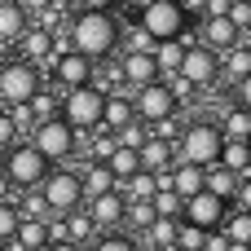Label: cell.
Returning <instances> with one entry per match:
<instances>
[{"label":"cell","instance_id":"obj_1","mask_svg":"<svg viewBox=\"0 0 251 251\" xmlns=\"http://www.w3.org/2000/svg\"><path fill=\"white\" fill-rule=\"evenodd\" d=\"M66 49L84 62H97L119 49V13L110 9H79L66 22Z\"/></svg>","mask_w":251,"mask_h":251},{"label":"cell","instance_id":"obj_2","mask_svg":"<svg viewBox=\"0 0 251 251\" xmlns=\"http://www.w3.org/2000/svg\"><path fill=\"white\" fill-rule=\"evenodd\" d=\"M137 26L146 31L150 44H168V40H185L190 31V9L172 4V0H150L137 9Z\"/></svg>","mask_w":251,"mask_h":251},{"label":"cell","instance_id":"obj_3","mask_svg":"<svg viewBox=\"0 0 251 251\" xmlns=\"http://www.w3.org/2000/svg\"><path fill=\"white\" fill-rule=\"evenodd\" d=\"M101 101H106V88H101V84H84V88H75V93H62L57 119H62L71 132H97V128H101Z\"/></svg>","mask_w":251,"mask_h":251},{"label":"cell","instance_id":"obj_4","mask_svg":"<svg viewBox=\"0 0 251 251\" xmlns=\"http://www.w3.org/2000/svg\"><path fill=\"white\" fill-rule=\"evenodd\" d=\"M35 190H40L44 212H53V216H71V212H79V207H84L79 176H75L71 168H49V176H44Z\"/></svg>","mask_w":251,"mask_h":251},{"label":"cell","instance_id":"obj_5","mask_svg":"<svg viewBox=\"0 0 251 251\" xmlns=\"http://www.w3.org/2000/svg\"><path fill=\"white\" fill-rule=\"evenodd\" d=\"M221 146H225L221 128L207 124V119H194V124L181 132V163H190V168H212V163L221 159Z\"/></svg>","mask_w":251,"mask_h":251},{"label":"cell","instance_id":"obj_6","mask_svg":"<svg viewBox=\"0 0 251 251\" xmlns=\"http://www.w3.org/2000/svg\"><path fill=\"white\" fill-rule=\"evenodd\" d=\"M0 176L9 181V190H35V185L49 176V163H44L31 146H9V150H4Z\"/></svg>","mask_w":251,"mask_h":251},{"label":"cell","instance_id":"obj_7","mask_svg":"<svg viewBox=\"0 0 251 251\" xmlns=\"http://www.w3.org/2000/svg\"><path fill=\"white\" fill-rule=\"evenodd\" d=\"M75 141H79V132H71L62 119H49V124H35L31 128V150L44 159V163H62V159H71L75 154Z\"/></svg>","mask_w":251,"mask_h":251},{"label":"cell","instance_id":"obj_8","mask_svg":"<svg viewBox=\"0 0 251 251\" xmlns=\"http://www.w3.org/2000/svg\"><path fill=\"white\" fill-rule=\"evenodd\" d=\"M35 93H40V71L35 66H26L18 57L0 66V97H4V106H26Z\"/></svg>","mask_w":251,"mask_h":251},{"label":"cell","instance_id":"obj_9","mask_svg":"<svg viewBox=\"0 0 251 251\" xmlns=\"http://www.w3.org/2000/svg\"><path fill=\"white\" fill-rule=\"evenodd\" d=\"M132 115H137V124H168V119L176 115V97L168 93L163 79H159V84H146V88H137V97H132Z\"/></svg>","mask_w":251,"mask_h":251},{"label":"cell","instance_id":"obj_10","mask_svg":"<svg viewBox=\"0 0 251 251\" xmlns=\"http://www.w3.org/2000/svg\"><path fill=\"white\" fill-rule=\"evenodd\" d=\"M176 75H181L190 88H203V84L221 79V57H216V53H207L203 44H185V57H181Z\"/></svg>","mask_w":251,"mask_h":251},{"label":"cell","instance_id":"obj_11","mask_svg":"<svg viewBox=\"0 0 251 251\" xmlns=\"http://www.w3.org/2000/svg\"><path fill=\"white\" fill-rule=\"evenodd\" d=\"M49 75L62 84V93H75L84 84H93V62L75 57L71 49H53V62H49Z\"/></svg>","mask_w":251,"mask_h":251},{"label":"cell","instance_id":"obj_12","mask_svg":"<svg viewBox=\"0 0 251 251\" xmlns=\"http://www.w3.org/2000/svg\"><path fill=\"white\" fill-rule=\"evenodd\" d=\"M181 216H185V225H194V229H203V234H216V229L225 225V216H229V203H221V199H212V194L203 190V194H194V199L181 207Z\"/></svg>","mask_w":251,"mask_h":251},{"label":"cell","instance_id":"obj_13","mask_svg":"<svg viewBox=\"0 0 251 251\" xmlns=\"http://www.w3.org/2000/svg\"><path fill=\"white\" fill-rule=\"evenodd\" d=\"M18 62H26V66H44L49 71V62H53V31H40V26H26L22 31V40H18Z\"/></svg>","mask_w":251,"mask_h":251},{"label":"cell","instance_id":"obj_14","mask_svg":"<svg viewBox=\"0 0 251 251\" xmlns=\"http://www.w3.org/2000/svg\"><path fill=\"white\" fill-rule=\"evenodd\" d=\"M119 79H124V84H132V88L159 84V66H154V53H124V57H119Z\"/></svg>","mask_w":251,"mask_h":251},{"label":"cell","instance_id":"obj_15","mask_svg":"<svg viewBox=\"0 0 251 251\" xmlns=\"http://www.w3.org/2000/svg\"><path fill=\"white\" fill-rule=\"evenodd\" d=\"M137 159H141V172H150V176H168V172L176 168L172 141H163V137H150V141L137 150Z\"/></svg>","mask_w":251,"mask_h":251},{"label":"cell","instance_id":"obj_16","mask_svg":"<svg viewBox=\"0 0 251 251\" xmlns=\"http://www.w3.org/2000/svg\"><path fill=\"white\" fill-rule=\"evenodd\" d=\"M238 40H243V35H238L225 18H203V49H207V53H216V57H221V53L238 49Z\"/></svg>","mask_w":251,"mask_h":251},{"label":"cell","instance_id":"obj_17","mask_svg":"<svg viewBox=\"0 0 251 251\" xmlns=\"http://www.w3.org/2000/svg\"><path fill=\"white\" fill-rule=\"evenodd\" d=\"M137 115H132V97L128 93H106V101H101V128L106 132H119V128H128Z\"/></svg>","mask_w":251,"mask_h":251},{"label":"cell","instance_id":"obj_18","mask_svg":"<svg viewBox=\"0 0 251 251\" xmlns=\"http://www.w3.org/2000/svg\"><path fill=\"white\" fill-rule=\"evenodd\" d=\"M124 207H128V203H124V199H119V190H115V194H101V199H93L84 212H88V221H93L97 229H115V225L124 221Z\"/></svg>","mask_w":251,"mask_h":251},{"label":"cell","instance_id":"obj_19","mask_svg":"<svg viewBox=\"0 0 251 251\" xmlns=\"http://www.w3.org/2000/svg\"><path fill=\"white\" fill-rule=\"evenodd\" d=\"M168 190L181 199V203H190L194 194H203V168H190V163H176L172 172H168Z\"/></svg>","mask_w":251,"mask_h":251},{"label":"cell","instance_id":"obj_20","mask_svg":"<svg viewBox=\"0 0 251 251\" xmlns=\"http://www.w3.org/2000/svg\"><path fill=\"white\" fill-rule=\"evenodd\" d=\"M31 26V18H26V9L22 4H0V44H18L22 40V31Z\"/></svg>","mask_w":251,"mask_h":251},{"label":"cell","instance_id":"obj_21","mask_svg":"<svg viewBox=\"0 0 251 251\" xmlns=\"http://www.w3.org/2000/svg\"><path fill=\"white\" fill-rule=\"evenodd\" d=\"M154 194H159V176H150V172H137V176H128L119 185V199L124 203H150Z\"/></svg>","mask_w":251,"mask_h":251},{"label":"cell","instance_id":"obj_22","mask_svg":"<svg viewBox=\"0 0 251 251\" xmlns=\"http://www.w3.org/2000/svg\"><path fill=\"white\" fill-rule=\"evenodd\" d=\"M216 163L243 181V176H247V168H251V146H247V141H225V146H221V159H216Z\"/></svg>","mask_w":251,"mask_h":251},{"label":"cell","instance_id":"obj_23","mask_svg":"<svg viewBox=\"0 0 251 251\" xmlns=\"http://www.w3.org/2000/svg\"><path fill=\"white\" fill-rule=\"evenodd\" d=\"M221 75H229L234 84H247L251 75V49H229V53H221Z\"/></svg>","mask_w":251,"mask_h":251},{"label":"cell","instance_id":"obj_24","mask_svg":"<svg viewBox=\"0 0 251 251\" xmlns=\"http://www.w3.org/2000/svg\"><path fill=\"white\" fill-rule=\"evenodd\" d=\"M216 128H221L225 141H247V137H251V110H247V106H234Z\"/></svg>","mask_w":251,"mask_h":251},{"label":"cell","instance_id":"obj_25","mask_svg":"<svg viewBox=\"0 0 251 251\" xmlns=\"http://www.w3.org/2000/svg\"><path fill=\"white\" fill-rule=\"evenodd\" d=\"M13 243H18L22 251H44V247H49V229H44V221H18Z\"/></svg>","mask_w":251,"mask_h":251},{"label":"cell","instance_id":"obj_26","mask_svg":"<svg viewBox=\"0 0 251 251\" xmlns=\"http://www.w3.org/2000/svg\"><path fill=\"white\" fill-rule=\"evenodd\" d=\"M221 234L229 238V247H251V212H229Z\"/></svg>","mask_w":251,"mask_h":251},{"label":"cell","instance_id":"obj_27","mask_svg":"<svg viewBox=\"0 0 251 251\" xmlns=\"http://www.w3.org/2000/svg\"><path fill=\"white\" fill-rule=\"evenodd\" d=\"M62 234H66V243H71V247H79L84 238H93V234H97V225H93V221H88V212L79 207V212L62 216Z\"/></svg>","mask_w":251,"mask_h":251},{"label":"cell","instance_id":"obj_28","mask_svg":"<svg viewBox=\"0 0 251 251\" xmlns=\"http://www.w3.org/2000/svg\"><path fill=\"white\" fill-rule=\"evenodd\" d=\"M150 53H154V66H159V75H163V71H172V75H176V66H181V57H185V40H168V44H154Z\"/></svg>","mask_w":251,"mask_h":251},{"label":"cell","instance_id":"obj_29","mask_svg":"<svg viewBox=\"0 0 251 251\" xmlns=\"http://www.w3.org/2000/svg\"><path fill=\"white\" fill-rule=\"evenodd\" d=\"M26 115H31V124H49V119H57V97L40 88V93L26 101Z\"/></svg>","mask_w":251,"mask_h":251},{"label":"cell","instance_id":"obj_30","mask_svg":"<svg viewBox=\"0 0 251 251\" xmlns=\"http://www.w3.org/2000/svg\"><path fill=\"white\" fill-rule=\"evenodd\" d=\"M203 238H207L203 229H194V225L181 221L176 225V238H172V251H203Z\"/></svg>","mask_w":251,"mask_h":251},{"label":"cell","instance_id":"obj_31","mask_svg":"<svg viewBox=\"0 0 251 251\" xmlns=\"http://www.w3.org/2000/svg\"><path fill=\"white\" fill-rule=\"evenodd\" d=\"M225 22H229V26L243 35V31L251 26V4H243V0H229V9H225Z\"/></svg>","mask_w":251,"mask_h":251},{"label":"cell","instance_id":"obj_32","mask_svg":"<svg viewBox=\"0 0 251 251\" xmlns=\"http://www.w3.org/2000/svg\"><path fill=\"white\" fill-rule=\"evenodd\" d=\"M18 207L13 203H0V243H13V234H18Z\"/></svg>","mask_w":251,"mask_h":251},{"label":"cell","instance_id":"obj_33","mask_svg":"<svg viewBox=\"0 0 251 251\" xmlns=\"http://www.w3.org/2000/svg\"><path fill=\"white\" fill-rule=\"evenodd\" d=\"M110 154H115V132L97 128V137H93V163H106Z\"/></svg>","mask_w":251,"mask_h":251},{"label":"cell","instance_id":"obj_34","mask_svg":"<svg viewBox=\"0 0 251 251\" xmlns=\"http://www.w3.org/2000/svg\"><path fill=\"white\" fill-rule=\"evenodd\" d=\"M124 221H132L137 229H150V221H154V207H150V203H128V207H124Z\"/></svg>","mask_w":251,"mask_h":251},{"label":"cell","instance_id":"obj_35","mask_svg":"<svg viewBox=\"0 0 251 251\" xmlns=\"http://www.w3.org/2000/svg\"><path fill=\"white\" fill-rule=\"evenodd\" d=\"M93 251H137V243H132L128 234H101V238L93 243Z\"/></svg>","mask_w":251,"mask_h":251},{"label":"cell","instance_id":"obj_36","mask_svg":"<svg viewBox=\"0 0 251 251\" xmlns=\"http://www.w3.org/2000/svg\"><path fill=\"white\" fill-rule=\"evenodd\" d=\"M13 132H18V128H13V119L0 110V150H4V146H13Z\"/></svg>","mask_w":251,"mask_h":251},{"label":"cell","instance_id":"obj_37","mask_svg":"<svg viewBox=\"0 0 251 251\" xmlns=\"http://www.w3.org/2000/svg\"><path fill=\"white\" fill-rule=\"evenodd\" d=\"M44 251H79V247H71V243H49Z\"/></svg>","mask_w":251,"mask_h":251},{"label":"cell","instance_id":"obj_38","mask_svg":"<svg viewBox=\"0 0 251 251\" xmlns=\"http://www.w3.org/2000/svg\"><path fill=\"white\" fill-rule=\"evenodd\" d=\"M132 243H137V238H132ZM137 251H159V247H150V243H137Z\"/></svg>","mask_w":251,"mask_h":251},{"label":"cell","instance_id":"obj_39","mask_svg":"<svg viewBox=\"0 0 251 251\" xmlns=\"http://www.w3.org/2000/svg\"><path fill=\"white\" fill-rule=\"evenodd\" d=\"M0 251H4V247H0Z\"/></svg>","mask_w":251,"mask_h":251}]
</instances>
